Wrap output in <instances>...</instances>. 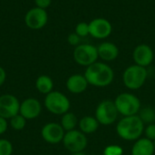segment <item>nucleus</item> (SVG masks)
<instances>
[{
    "mask_svg": "<svg viewBox=\"0 0 155 155\" xmlns=\"http://www.w3.org/2000/svg\"><path fill=\"white\" fill-rule=\"evenodd\" d=\"M84 74L90 85L100 88L109 86L114 79L113 68L107 64L98 61L87 66Z\"/></svg>",
    "mask_w": 155,
    "mask_h": 155,
    "instance_id": "f257e3e1",
    "label": "nucleus"
},
{
    "mask_svg": "<svg viewBox=\"0 0 155 155\" xmlns=\"http://www.w3.org/2000/svg\"><path fill=\"white\" fill-rule=\"evenodd\" d=\"M144 127L145 125L138 114L124 116L116 124V134L123 140L135 142L143 134Z\"/></svg>",
    "mask_w": 155,
    "mask_h": 155,
    "instance_id": "f03ea898",
    "label": "nucleus"
},
{
    "mask_svg": "<svg viewBox=\"0 0 155 155\" xmlns=\"http://www.w3.org/2000/svg\"><path fill=\"white\" fill-rule=\"evenodd\" d=\"M148 78V72L145 67L132 64L123 74V83L130 90H138L143 86Z\"/></svg>",
    "mask_w": 155,
    "mask_h": 155,
    "instance_id": "7ed1b4c3",
    "label": "nucleus"
},
{
    "mask_svg": "<svg viewBox=\"0 0 155 155\" xmlns=\"http://www.w3.org/2000/svg\"><path fill=\"white\" fill-rule=\"evenodd\" d=\"M114 102L119 114L123 115V117L137 115L142 108L141 100L131 93H122L118 94Z\"/></svg>",
    "mask_w": 155,
    "mask_h": 155,
    "instance_id": "20e7f679",
    "label": "nucleus"
},
{
    "mask_svg": "<svg viewBox=\"0 0 155 155\" xmlns=\"http://www.w3.org/2000/svg\"><path fill=\"white\" fill-rule=\"evenodd\" d=\"M45 107L48 112L55 115H63L69 112L71 103L68 97L58 91H52L45 95L44 101Z\"/></svg>",
    "mask_w": 155,
    "mask_h": 155,
    "instance_id": "39448f33",
    "label": "nucleus"
},
{
    "mask_svg": "<svg viewBox=\"0 0 155 155\" xmlns=\"http://www.w3.org/2000/svg\"><path fill=\"white\" fill-rule=\"evenodd\" d=\"M119 116L118 110L115 106L114 101L111 100H104L98 104L94 117L100 124V125L108 126L114 124Z\"/></svg>",
    "mask_w": 155,
    "mask_h": 155,
    "instance_id": "423d86ee",
    "label": "nucleus"
},
{
    "mask_svg": "<svg viewBox=\"0 0 155 155\" xmlns=\"http://www.w3.org/2000/svg\"><path fill=\"white\" fill-rule=\"evenodd\" d=\"M99 58L97 46L90 44H80L74 50V59L75 63L82 66H89Z\"/></svg>",
    "mask_w": 155,
    "mask_h": 155,
    "instance_id": "0eeeda50",
    "label": "nucleus"
},
{
    "mask_svg": "<svg viewBox=\"0 0 155 155\" xmlns=\"http://www.w3.org/2000/svg\"><path fill=\"white\" fill-rule=\"evenodd\" d=\"M63 144L64 148L71 153L84 152L88 144L86 134L82 133L80 130H72L65 132L63 139Z\"/></svg>",
    "mask_w": 155,
    "mask_h": 155,
    "instance_id": "6e6552de",
    "label": "nucleus"
},
{
    "mask_svg": "<svg viewBox=\"0 0 155 155\" xmlns=\"http://www.w3.org/2000/svg\"><path fill=\"white\" fill-rule=\"evenodd\" d=\"M20 104L17 97L11 94L0 95V116L9 120L18 114Z\"/></svg>",
    "mask_w": 155,
    "mask_h": 155,
    "instance_id": "1a4fd4ad",
    "label": "nucleus"
},
{
    "mask_svg": "<svg viewBox=\"0 0 155 155\" xmlns=\"http://www.w3.org/2000/svg\"><path fill=\"white\" fill-rule=\"evenodd\" d=\"M65 131L58 123H47L41 129L43 140L50 144H57L63 142Z\"/></svg>",
    "mask_w": 155,
    "mask_h": 155,
    "instance_id": "9d476101",
    "label": "nucleus"
},
{
    "mask_svg": "<svg viewBox=\"0 0 155 155\" xmlns=\"http://www.w3.org/2000/svg\"><path fill=\"white\" fill-rule=\"evenodd\" d=\"M112 32L113 25L105 18H94L89 23V34L95 39H105L111 35Z\"/></svg>",
    "mask_w": 155,
    "mask_h": 155,
    "instance_id": "9b49d317",
    "label": "nucleus"
},
{
    "mask_svg": "<svg viewBox=\"0 0 155 155\" xmlns=\"http://www.w3.org/2000/svg\"><path fill=\"white\" fill-rule=\"evenodd\" d=\"M133 59L134 64L147 68L154 59V53L152 47L146 44L138 45L133 52Z\"/></svg>",
    "mask_w": 155,
    "mask_h": 155,
    "instance_id": "f8f14e48",
    "label": "nucleus"
},
{
    "mask_svg": "<svg viewBox=\"0 0 155 155\" xmlns=\"http://www.w3.org/2000/svg\"><path fill=\"white\" fill-rule=\"evenodd\" d=\"M47 13L45 9L35 7L29 10L25 17L26 25L31 29H41L47 23Z\"/></svg>",
    "mask_w": 155,
    "mask_h": 155,
    "instance_id": "ddd939ff",
    "label": "nucleus"
},
{
    "mask_svg": "<svg viewBox=\"0 0 155 155\" xmlns=\"http://www.w3.org/2000/svg\"><path fill=\"white\" fill-rule=\"evenodd\" d=\"M42 113V104L39 100L29 97L25 99L20 104L19 114L26 120H34L37 118Z\"/></svg>",
    "mask_w": 155,
    "mask_h": 155,
    "instance_id": "4468645a",
    "label": "nucleus"
},
{
    "mask_svg": "<svg viewBox=\"0 0 155 155\" xmlns=\"http://www.w3.org/2000/svg\"><path fill=\"white\" fill-rule=\"evenodd\" d=\"M65 85H66V89L70 93L74 94H80L85 92L89 84L84 74H75L68 77V79L66 80Z\"/></svg>",
    "mask_w": 155,
    "mask_h": 155,
    "instance_id": "2eb2a0df",
    "label": "nucleus"
},
{
    "mask_svg": "<svg viewBox=\"0 0 155 155\" xmlns=\"http://www.w3.org/2000/svg\"><path fill=\"white\" fill-rule=\"evenodd\" d=\"M98 55L104 62H112L115 60L120 54L118 46L112 42H104L97 46Z\"/></svg>",
    "mask_w": 155,
    "mask_h": 155,
    "instance_id": "dca6fc26",
    "label": "nucleus"
},
{
    "mask_svg": "<svg viewBox=\"0 0 155 155\" xmlns=\"http://www.w3.org/2000/svg\"><path fill=\"white\" fill-rule=\"evenodd\" d=\"M155 153L154 143L145 137L136 140L132 147V155H153Z\"/></svg>",
    "mask_w": 155,
    "mask_h": 155,
    "instance_id": "f3484780",
    "label": "nucleus"
},
{
    "mask_svg": "<svg viewBox=\"0 0 155 155\" xmlns=\"http://www.w3.org/2000/svg\"><path fill=\"white\" fill-rule=\"evenodd\" d=\"M78 126H79V130L87 135L95 133L98 130L100 124L98 123V121L94 116L86 115L79 120Z\"/></svg>",
    "mask_w": 155,
    "mask_h": 155,
    "instance_id": "a211bd4d",
    "label": "nucleus"
},
{
    "mask_svg": "<svg viewBox=\"0 0 155 155\" xmlns=\"http://www.w3.org/2000/svg\"><path fill=\"white\" fill-rule=\"evenodd\" d=\"M35 88L40 94L46 95L52 91H54V82L52 78L48 75H40L35 81Z\"/></svg>",
    "mask_w": 155,
    "mask_h": 155,
    "instance_id": "6ab92c4d",
    "label": "nucleus"
},
{
    "mask_svg": "<svg viewBox=\"0 0 155 155\" xmlns=\"http://www.w3.org/2000/svg\"><path fill=\"white\" fill-rule=\"evenodd\" d=\"M78 123L79 121L77 116L72 112H67L62 115L60 124L65 132H69L74 130L78 125Z\"/></svg>",
    "mask_w": 155,
    "mask_h": 155,
    "instance_id": "aec40b11",
    "label": "nucleus"
},
{
    "mask_svg": "<svg viewBox=\"0 0 155 155\" xmlns=\"http://www.w3.org/2000/svg\"><path fill=\"white\" fill-rule=\"evenodd\" d=\"M138 115L143 121V123L144 124V125L155 124V109L151 106L141 108Z\"/></svg>",
    "mask_w": 155,
    "mask_h": 155,
    "instance_id": "412c9836",
    "label": "nucleus"
},
{
    "mask_svg": "<svg viewBox=\"0 0 155 155\" xmlns=\"http://www.w3.org/2000/svg\"><path fill=\"white\" fill-rule=\"evenodd\" d=\"M26 119L22 116L20 114L15 115L14 117H12L11 119H9V125L11 126V128L13 130L15 131H21L23 130L25 125H26Z\"/></svg>",
    "mask_w": 155,
    "mask_h": 155,
    "instance_id": "4be33fe9",
    "label": "nucleus"
},
{
    "mask_svg": "<svg viewBox=\"0 0 155 155\" xmlns=\"http://www.w3.org/2000/svg\"><path fill=\"white\" fill-rule=\"evenodd\" d=\"M13 144L7 139H0V155H12Z\"/></svg>",
    "mask_w": 155,
    "mask_h": 155,
    "instance_id": "5701e85b",
    "label": "nucleus"
},
{
    "mask_svg": "<svg viewBox=\"0 0 155 155\" xmlns=\"http://www.w3.org/2000/svg\"><path fill=\"white\" fill-rule=\"evenodd\" d=\"M75 34H77L80 37H85L89 35V24L85 22H81L75 26Z\"/></svg>",
    "mask_w": 155,
    "mask_h": 155,
    "instance_id": "b1692460",
    "label": "nucleus"
},
{
    "mask_svg": "<svg viewBox=\"0 0 155 155\" xmlns=\"http://www.w3.org/2000/svg\"><path fill=\"white\" fill-rule=\"evenodd\" d=\"M124 150L121 146L116 144H111L104 148V155H123Z\"/></svg>",
    "mask_w": 155,
    "mask_h": 155,
    "instance_id": "393cba45",
    "label": "nucleus"
},
{
    "mask_svg": "<svg viewBox=\"0 0 155 155\" xmlns=\"http://www.w3.org/2000/svg\"><path fill=\"white\" fill-rule=\"evenodd\" d=\"M143 134L145 135V138L154 142L155 141V124H148L144 127Z\"/></svg>",
    "mask_w": 155,
    "mask_h": 155,
    "instance_id": "a878e982",
    "label": "nucleus"
},
{
    "mask_svg": "<svg viewBox=\"0 0 155 155\" xmlns=\"http://www.w3.org/2000/svg\"><path fill=\"white\" fill-rule=\"evenodd\" d=\"M80 40H81V37L77 35V34H75V33H72V34H70L69 35H68V37H67V41H68V43L71 45H74V46H77V45H79L80 44Z\"/></svg>",
    "mask_w": 155,
    "mask_h": 155,
    "instance_id": "bb28decb",
    "label": "nucleus"
},
{
    "mask_svg": "<svg viewBox=\"0 0 155 155\" xmlns=\"http://www.w3.org/2000/svg\"><path fill=\"white\" fill-rule=\"evenodd\" d=\"M8 129V123L7 120L0 116V135L4 134Z\"/></svg>",
    "mask_w": 155,
    "mask_h": 155,
    "instance_id": "cd10ccee",
    "label": "nucleus"
},
{
    "mask_svg": "<svg viewBox=\"0 0 155 155\" xmlns=\"http://www.w3.org/2000/svg\"><path fill=\"white\" fill-rule=\"evenodd\" d=\"M35 1L37 7L43 8V9H45L51 4V0H35Z\"/></svg>",
    "mask_w": 155,
    "mask_h": 155,
    "instance_id": "c85d7f7f",
    "label": "nucleus"
},
{
    "mask_svg": "<svg viewBox=\"0 0 155 155\" xmlns=\"http://www.w3.org/2000/svg\"><path fill=\"white\" fill-rule=\"evenodd\" d=\"M5 80H6V73L5 69L0 66V87L5 84Z\"/></svg>",
    "mask_w": 155,
    "mask_h": 155,
    "instance_id": "c756f323",
    "label": "nucleus"
},
{
    "mask_svg": "<svg viewBox=\"0 0 155 155\" xmlns=\"http://www.w3.org/2000/svg\"><path fill=\"white\" fill-rule=\"evenodd\" d=\"M72 155H86L84 153V152H79V153H72Z\"/></svg>",
    "mask_w": 155,
    "mask_h": 155,
    "instance_id": "7c9ffc66",
    "label": "nucleus"
},
{
    "mask_svg": "<svg viewBox=\"0 0 155 155\" xmlns=\"http://www.w3.org/2000/svg\"><path fill=\"white\" fill-rule=\"evenodd\" d=\"M153 143H154V147H155V141H154V142H153Z\"/></svg>",
    "mask_w": 155,
    "mask_h": 155,
    "instance_id": "2f4dec72",
    "label": "nucleus"
},
{
    "mask_svg": "<svg viewBox=\"0 0 155 155\" xmlns=\"http://www.w3.org/2000/svg\"><path fill=\"white\" fill-rule=\"evenodd\" d=\"M89 155H96V154H89Z\"/></svg>",
    "mask_w": 155,
    "mask_h": 155,
    "instance_id": "473e14b6",
    "label": "nucleus"
}]
</instances>
